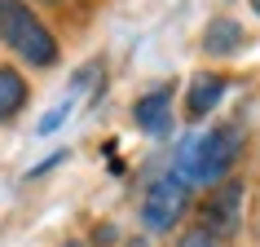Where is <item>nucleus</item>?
Here are the masks:
<instances>
[{
	"instance_id": "9b49d317",
	"label": "nucleus",
	"mask_w": 260,
	"mask_h": 247,
	"mask_svg": "<svg viewBox=\"0 0 260 247\" xmlns=\"http://www.w3.org/2000/svg\"><path fill=\"white\" fill-rule=\"evenodd\" d=\"M27 5H36L40 14H75L80 9V0H27Z\"/></svg>"
},
{
	"instance_id": "f03ea898",
	"label": "nucleus",
	"mask_w": 260,
	"mask_h": 247,
	"mask_svg": "<svg viewBox=\"0 0 260 247\" xmlns=\"http://www.w3.org/2000/svg\"><path fill=\"white\" fill-rule=\"evenodd\" d=\"M0 49L27 71H53L62 62V36L27 0H0Z\"/></svg>"
},
{
	"instance_id": "0eeeda50",
	"label": "nucleus",
	"mask_w": 260,
	"mask_h": 247,
	"mask_svg": "<svg viewBox=\"0 0 260 247\" xmlns=\"http://www.w3.org/2000/svg\"><path fill=\"white\" fill-rule=\"evenodd\" d=\"M247 40H251L247 27L238 22V18H225V14L212 18V22L203 27V36H199V44H203L207 57H238L247 49Z\"/></svg>"
},
{
	"instance_id": "423d86ee",
	"label": "nucleus",
	"mask_w": 260,
	"mask_h": 247,
	"mask_svg": "<svg viewBox=\"0 0 260 247\" xmlns=\"http://www.w3.org/2000/svg\"><path fill=\"white\" fill-rule=\"evenodd\" d=\"M225 93H230V75L225 71H194L190 80H185V119L203 123L225 102Z\"/></svg>"
},
{
	"instance_id": "7ed1b4c3",
	"label": "nucleus",
	"mask_w": 260,
	"mask_h": 247,
	"mask_svg": "<svg viewBox=\"0 0 260 247\" xmlns=\"http://www.w3.org/2000/svg\"><path fill=\"white\" fill-rule=\"evenodd\" d=\"M194 212V190L185 181H177L172 172H159V177L146 181L141 190V203H137V221L146 234H172L185 225V217Z\"/></svg>"
},
{
	"instance_id": "20e7f679",
	"label": "nucleus",
	"mask_w": 260,
	"mask_h": 247,
	"mask_svg": "<svg viewBox=\"0 0 260 247\" xmlns=\"http://www.w3.org/2000/svg\"><path fill=\"white\" fill-rule=\"evenodd\" d=\"M243 217H247V181L234 172L230 181H220L203 199H194V225L207 230L220 243H234L243 234Z\"/></svg>"
},
{
	"instance_id": "1a4fd4ad",
	"label": "nucleus",
	"mask_w": 260,
	"mask_h": 247,
	"mask_svg": "<svg viewBox=\"0 0 260 247\" xmlns=\"http://www.w3.org/2000/svg\"><path fill=\"white\" fill-rule=\"evenodd\" d=\"M172 247H225V243H220V238H212L207 230H199V225L190 221V225L177 234V243H172Z\"/></svg>"
},
{
	"instance_id": "2eb2a0df",
	"label": "nucleus",
	"mask_w": 260,
	"mask_h": 247,
	"mask_svg": "<svg viewBox=\"0 0 260 247\" xmlns=\"http://www.w3.org/2000/svg\"><path fill=\"white\" fill-rule=\"evenodd\" d=\"M247 5H251V14H256V18H260V0H247Z\"/></svg>"
},
{
	"instance_id": "6e6552de",
	"label": "nucleus",
	"mask_w": 260,
	"mask_h": 247,
	"mask_svg": "<svg viewBox=\"0 0 260 247\" xmlns=\"http://www.w3.org/2000/svg\"><path fill=\"white\" fill-rule=\"evenodd\" d=\"M31 102V80L18 62H0V128L14 123Z\"/></svg>"
},
{
	"instance_id": "ddd939ff",
	"label": "nucleus",
	"mask_w": 260,
	"mask_h": 247,
	"mask_svg": "<svg viewBox=\"0 0 260 247\" xmlns=\"http://www.w3.org/2000/svg\"><path fill=\"white\" fill-rule=\"evenodd\" d=\"M93 243H97V247H110V243H119V230H115L110 221H102V225L93 230Z\"/></svg>"
},
{
	"instance_id": "f257e3e1",
	"label": "nucleus",
	"mask_w": 260,
	"mask_h": 247,
	"mask_svg": "<svg viewBox=\"0 0 260 247\" xmlns=\"http://www.w3.org/2000/svg\"><path fill=\"white\" fill-rule=\"evenodd\" d=\"M243 155H247V123H238V119L207 123V128H190L177 141L168 172L199 194V190H212L220 181H230Z\"/></svg>"
},
{
	"instance_id": "4468645a",
	"label": "nucleus",
	"mask_w": 260,
	"mask_h": 247,
	"mask_svg": "<svg viewBox=\"0 0 260 247\" xmlns=\"http://www.w3.org/2000/svg\"><path fill=\"white\" fill-rule=\"evenodd\" d=\"M62 247H88V243H84V238H67Z\"/></svg>"
},
{
	"instance_id": "f8f14e48",
	"label": "nucleus",
	"mask_w": 260,
	"mask_h": 247,
	"mask_svg": "<svg viewBox=\"0 0 260 247\" xmlns=\"http://www.w3.org/2000/svg\"><path fill=\"white\" fill-rule=\"evenodd\" d=\"M67 159H71V150H53V155H49V159H44V164H36V168H31L27 177L36 181V177H44V172H49V168H57V164H67Z\"/></svg>"
},
{
	"instance_id": "9d476101",
	"label": "nucleus",
	"mask_w": 260,
	"mask_h": 247,
	"mask_svg": "<svg viewBox=\"0 0 260 247\" xmlns=\"http://www.w3.org/2000/svg\"><path fill=\"white\" fill-rule=\"evenodd\" d=\"M71 106H75V102H57L53 110H49V115H44L40 123H36V133H40V137H49V133H57V128H62V123H67V115H71Z\"/></svg>"
},
{
	"instance_id": "39448f33",
	"label": "nucleus",
	"mask_w": 260,
	"mask_h": 247,
	"mask_svg": "<svg viewBox=\"0 0 260 247\" xmlns=\"http://www.w3.org/2000/svg\"><path fill=\"white\" fill-rule=\"evenodd\" d=\"M172 97H177V84L172 80H164V84H154V88H146L141 97H133V123L146 137H172V128H177Z\"/></svg>"
}]
</instances>
